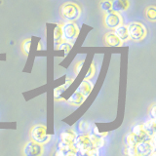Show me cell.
Here are the masks:
<instances>
[{
	"mask_svg": "<svg viewBox=\"0 0 156 156\" xmlns=\"http://www.w3.org/2000/svg\"><path fill=\"white\" fill-rule=\"evenodd\" d=\"M123 24V18H122L121 14L115 11H108L105 13V17H104V26L107 29H112L113 30L114 28L117 27Z\"/></svg>",
	"mask_w": 156,
	"mask_h": 156,
	"instance_id": "cell-5",
	"label": "cell"
},
{
	"mask_svg": "<svg viewBox=\"0 0 156 156\" xmlns=\"http://www.w3.org/2000/svg\"><path fill=\"white\" fill-rule=\"evenodd\" d=\"M130 6L129 0H111V10L115 12H125Z\"/></svg>",
	"mask_w": 156,
	"mask_h": 156,
	"instance_id": "cell-10",
	"label": "cell"
},
{
	"mask_svg": "<svg viewBox=\"0 0 156 156\" xmlns=\"http://www.w3.org/2000/svg\"><path fill=\"white\" fill-rule=\"evenodd\" d=\"M76 136H77V133L75 131H73L71 129H67V130H65L61 133L60 140H62V141H66V143L73 144V141H74Z\"/></svg>",
	"mask_w": 156,
	"mask_h": 156,
	"instance_id": "cell-14",
	"label": "cell"
},
{
	"mask_svg": "<svg viewBox=\"0 0 156 156\" xmlns=\"http://www.w3.org/2000/svg\"><path fill=\"white\" fill-rule=\"evenodd\" d=\"M123 153L129 156H136L135 146H131V145H125V147L123 149Z\"/></svg>",
	"mask_w": 156,
	"mask_h": 156,
	"instance_id": "cell-25",
	"label": "cell"
},
{
	"mask_svg": "<svg viewBox=\"0 0 156 156\" xmlns=\"http://www.w3.org/2000/svg\"><path fill=\"white\" fill-rule=\"evenodd\" d=\"M144 15L147 20L151 22L156 21V8L155 6H148L144 10Z\"/></svg>",
	"mask_w": 156,
	"mask_h": 156,
	"instance_id": "cell-19",
	"label": "cell"
},
{
	"mask_svg": "<svg viewBox=\"0 0 156 156\" xmlns=\"http://www.w3.org/2000/svg\"><path fill=\"white\" fill-rule=\"evenodd\" d=\"M30 47H31V39H27V40H24L22 44V49L26 55H28L29 54Z\"/></svg>",
	"mask_w": 156,
	"mask_h": 156,
	"instance_id": "cell-24",
	"label": "cell"
},
{
	"mask_svg": "<svg viewBox=\"0 0 156 156\" xmlns=\"http://www.w3.org/2000/svg\"><path fill=\"white\" fill-rule=\"evenodd\" d=\"M92 90H93V83L90 80H85V79L80 83V85L76 89L77 92H79L80 94H82L86 98H88V96L90 95Z\"/></svg>",
	"mask_w": 156,
	"mask_h": 156,
	"instance_id": "cell-13",
	"label": "cell"
},
{
	"mask_svg": "<svg viewBox=\"0 0 156 156\" xmlns=\"http://www.w3.org/2000/svg\"><path fill=\"white\" fill-rule=\"evenodd\" d=\"M62 35L66 41H75L79 35V27L74 22H66L62 24Z\"/></svg>",
	"mask_w": 156,
	"mask_h": 156,
	"instance_id": "cell-6",
	"label": "cell"
},
{
	"mask_svg": "<svg viewBox=\"0 0 156 156\" xmlns=\"http://www.w3.org/2000/svg\"><path fill=\"white\" fill-rule=\"evenodd\" d=\"M149 116H150L151 119L156 118V105L154 104L151 105L150 109H149Z\"/></svg>",
	"mask_w": 156,
	"mask_h": 156,
	"instance_id": "cell-28",
	"label": "cell"
},
{
	"mask_svg": "<svg viewBox=\"0 0 156 156\" xmlns=\"http://www.w3.org/2000/svg\"><path fill=\"white\" fill-rule=\"evenodd\" d=\"M30 136L32 140L36 141V143L42 145L48 144L52 139V136L47 133L46 127L43 125L33 126L30 131Z\"/></svg>",
	"mask_w": 156,
	"mask_h": 156,
	"instance_id": "cell-4",
	"label": "cell"
},
{
	"mask_svg": "<svg viewBox=\"0 0 156 156\" xmlns=\"http://www.w3.org/2000/svg\"><path fill=\"white\" fill-rule=\"evenodd\" d=\"M95 74H96V65H95L94 62H92L90 67H89V69H88V71L86 73L84 79L85 80H90L91 78H93V77L95 76Z\"/></svg>",
	"mask_w": 156,
	"mask_h": 156,
	"instance_id": "cell-23",
	"label": "cell"
},
{
	"mask_svg": "<svg viewBox=\"0 0 156 156\" xmlns=\"http://www.w3.org/2000/svg\"><path fill=\"white\" fill-rule=\"evenodd\" d=\"M143 126V130L145 132L146 134H148L149 136H155V131H156V122L155 119H148L146 120L144 123L141 124Z\"/></svg>",
	"mask_w": 156,
	"mask_h": 156,
	"instance_id": "cell-15",
	"label": "cell"
},
{
	"mask_svg": "<svg viewBox=\"0 0 156 156\" xmlns=\"http://www.w3.org/2000/svg\"><path fill=\"white\" fill-rule=\"evenodd\" d=\"M73 81H74V78H70V79H69V77H67L65 84L57 87L56 89L54 90V97H55V99H58V98L62 96V93L65 92L67 89V88L72 84Z\"/></svg>",
	"mask_w": 156,
	"mask_h": 156,
	"instance_id": "cell-17",
	"label": "cell"
},
{
	"mask_svg": "<svg viewBox=\"0 0 156 156\" xmlns=\"http://www.w3.org/2000/svg\"><path fill=\"white\" fill-rule=\"evenodd\" d=\"M113 30H114L113 32L116 34L117 36H118V38L123 43L131 40L130 36H129L128 28H127V26H125V24H121V26H119V27H117L116 28H114Z\"/></svg>",
	"mask_w": 156,
	"mask_h": 156,
	"instance_id": "cell-12",
	"label": "cell"
},
{
	"mask_svg": "<svg viewBox=\"0 0 156 156\" xmlns=\"http://www.w3.org/2000/svg\"><path fill=\"white\" fill-rule=\"evenodd\" d=\"M60 15L66 22H75L81 17V8L74 2H66L60 8Z\"/></svg>",
	"mask_w": 156,
	"mask_h": 156,
	"instance_id": "cell-1",
	"label": "cell"
},
{
	"mask_svg": "<svg viewBox=\"0 0 156 156\" xmlns=\"http://www.w3.org/2000/svg\"><path fill=\"white\" fill-rule=\"evenodd\" d=\"M89 135H90V138H91V140L94 146L96 147H99V148H101L104 147L105 145V138L104 136H97V135H94L89 132Z\"/></svg>",
	"mask_w": 156,
	"mask_h": 156,
	"instance_id": "cell-18",
	"label": "cell"
},
{
	"mask_svg": "<svg viewBox=\"0 0 156 156\" xmlns=\"http://www.w3.org/2000/svg\"><path fill=\"white\" fill-rule=\"evenodd\" d=\"M141 131H143V126H141V124H136L132 126V132H131L132 134L140 135L141 133Z\"/></svg>",
	"mask_w": 156,
	"mask_h": 156,
	"instance_id": "cell-26",
	"label": "cell"
},
{
	"mask_svg": "<svg viewBox=\"0 0 156 156\" xmlns=\"http://www.w3.org/2000/svg\"><path fill=\"white\" fill-rule=\"evenodd\" d=\"M136 154L138 156H148L155 154V139L150 141H140L135 145Z\"/></svg>",
	"mask_w": 156,
	"mask_h": 156,
	"instance_id": "cell-7",
	"label": "cell"
},
{
	"mask_svg": "<svg viewBox=\"0 0 156 156\" xmlns=\"http://www.w3.org/2000/svg\"><path fill=\"white\" fill-rule=\"evenodd\" d=\"M104 42L105 45L107 47H121L123 45V42L120 40L113 31H109L105 34Z\"/></svg>",
	"mask_w": 156,
	"mask_h": 156,
	"instance_id": "cell-9",
	"label": "cell"
},
{
	"mask_svg": "<svg viewBox=\"0 0 156 156\" xmlns=\"http://www.w3.org/2000/svg\"><path fill=\"white\" fill-rule=\"evenodd\" d=\"M44 152L43 145L34 140H29L23 147V154L26 156H40Z\"/></svg>",
	"mask_w": 156,
	"mask_h": 156,
	"instance_id": "cell-8",
	"label": "cell"
},
{
	"mask_svg": "<svg viewBox=\"0 0 156 156\" xmlns=\"http://www.w3.org/2000/svg\"><path fill=\"white\" fill-rule=\"evenodd\" d=\"M78 131L82 134L89 133L91 131V124L88 121H81L78 125Z\"/></svg>",
	"mask_w": 156,
	"mask_h": 156,
	"instance_id": "cell-20",
	"label": "cell"
},
{
	"mask_svg": "<svg viewBox=\"0 0 156 156\" xmlns=\"http://www.w3.org/2000/svg\"><path fill=\"white\" fill-rule=\"evenodd\" d=\"M100 9L104 13L111 11V0H101L100 2Z\"/></svg>",
	"mask_w": 156,
	"mask_h": 156,
	"instance_id": "cell-22",
	"label": "cell"
},
{
	"mask_svg": "<svg viewBox=\"0 0 156 156\" xmlns=\"http://www.w3.org/2000/svg\"><path fill=\"white\" fill-rule=\"evenodd\" d=\"M86 99H87L86 97H84L79 92H77L75 90V92L70 96V98L66 101V102L73 106H80L86 101Z\"/></svg>",
	"mask_w": 156,
	"mask_h": 156,
	"instance_id": "cell-11",
	"label": "cell"
},
{
	"mask_svg": "<svg viewBox=\"0 0 156 156\" xmlns=\"http://www.w3.org/2000/svg\"><path fill=\"white\" fill-rule=\"evenodd\" d=\"M65 40L62 35V24H57L55 29H54V46L55 49L60 45V44Z\"/></svg>",
	"mask_w": 156,
	"mask_h": 156,
	"instance_id": "cell-16",
	"label": "cell"
},
{
	"mask_svg": "<svg viewBox=\"0 0 156 156\" xmlns=\"http://www.w3.org/2000/svg\"><path fill=\"white\" fill-rule=\"evenodd\" d=\"M71 48H72V43L68 42V41H66V40H63V41L60 44V45H58V46L56 48V50H63V51H65V53H66V55H67V54L70 52Z\"/></svg>",
	"mask_w": 156,
	"mask_h": 156,
	"instance_id": "cell-21",
	"label": "cell"
},
{
	"mask_svg": "<svg viewBox=\"0 0 156 156\" xmlns=\"http://www.w3.org/2000/svg\"><path fill=\"white\" fill-rule=\"evenodd\" d=\"M128 32L131 40L135 42H140L146 37L147 35V29L140 22H131L128 26Z\"/></svg>",
	"mask_w": 156,
	"mask_h": 156,
	"instance_id": "cell-3",
	"label": "cell"
},
{
	"mask_svg": "<svg viewBox=\"0 0 156 156\" xmlns=\"http://www.w3.org/2000/svg\"><path fill=\"white\" fill-rule=\"evenodd\" d=\"M83 63H84V61H79V62H77L75 63V66H74V74L75 75H78L80 73L81 69H82V66H83Z\"/></svg>",
	"mask_w": 156,
	"mask_h": 156,
	"instance_id": "cell-27",
	"label": "cell"
},
{
	"mask_svg": "<svg viewBox=\"0 0 156 156\" xmlns=\"http://www.w3.org/2000/svg\"><path fill=\"white\" fill-rule=\"evenodd\" d=\"M37 50H41V44L39 43L38 44V47H37Z\"/></svg>",
	"mask_w": 156,
	"mask_h": 156,
	"instance_id": "cell-29",
	"label": "cell"
},
{
	"mask_svg": "<svg viewBox=\"0 0 156 156\" xmlns=\"http://www.w3.org/2000/svg\"><path fill=\"white\" fill-rule=\"evenodd\" d=\"M73 146L77 150L78 155H86L88 150L95 147L91 140L89 133L86 134L80 133L79 135L77 134L74 141H73Z\"/></svg>",
	"mask_w": 156,
	"mask_h": 156,
	"instance_id": "cell-2",
	"label": "cell"
}]
</instances>
